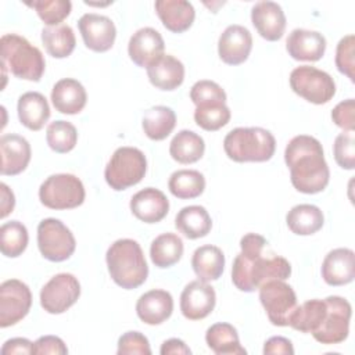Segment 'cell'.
Returning a JSON list of instances; mask_svg holds the SVG:
<instances>
[{
	"label": "cell",
	"mask_w": 355,
	"mask_h": 355,
	"mask_svg": "<svg viewBox=\"0 0 355 355\" xmlns=\"http://www.w3.org/2000/svg\"><path fill=\"white\" fill-rule=\"evenodd\" d=\"M290 86L295 94L312 104H326L336 94V82L324 71L301 65L291 71Z\"/></svg>",
	"instance_id": "8"
},
{
	"label": "cell",
	"mask_w": 355,
	"mask_h": 355,
	"mask_svg": "<svg viewBox=\"0 0 355 355\" xmlns=\"http://www.w3.org/2000/svg\"><path fill=\"white\" fill-rule=\"evenodd\" d=\"M284 161L290 169L291 184L300 193L316 194L329 184L330 171L318 139L308 135L293 137L286 146Z\"/></svg>",
	"instance_id": "2"
},
{
	"label": "cell",
	"mask_w": 355,
	"mask_h": 355,
	"mask_svg": "<svg viewBox=\"0 0 355 355\" xmlns=\"http://www.w3.org/2000/svg\"><path fill=\"white\" fill-rule=\"evenodd\" d=\"M326 313L324 300H309L297 305L290 316L288 326L301 333H313L322 323Z\"/></svg>",
	"instance_id": "36"
},
{
	"label": "cell",
	"mask_w": 355,
	"mask_h": 355,
	"mask_svg": "<svg viewBox=\"0 0 355 355\" xmlns=\"http://www.w3.org/2000/svg\"><path fill=\"white\" fill-rule=\"evenodd\" d=\"M286 49L297 61H319L326 51V39L316 31L298 28L288 35Z\"/></svg>",
	"instance_id": "21"
},
{
	"label": "cell",
	"mask_w": 355,
	"mask_h": 355,
	"mask_svg": "<svg viewBox=\"0 0 355 355\" xmlns=\"http://www.w3.org/2000/svg\"><path fill=\"white\" fill-rule=\"evenodd\" d=\"M154 7L162 25L173 33L187 31L196 18L193 4L186 0H157Z\"/></svg>",
	"instance_id": "25"
},
{
	"label": "cell",
	"mask_w": 355,
	"mask_h": 355,
	"mask_svg": "<svg viewBox=\"0 0 355 355\" xmlns=\"http://www.w3.org/2000/svg\"><path fill=\"white\" fill-rule=\"evenodd\" d=\"M194 121L204 130H219L230 121V110L226 103L200 105L196 107Z\"/></svg>",
	"instance_id": "40"
},
{
	"label": "cell",
	"mask_w": 355,
	"mask_h": 355,
	"mask_svg": "<svg viewBox=\"0 0 355 355\" xmlns=\"http://www.w3.org/2000/svg\"><path fill=\"white\" fill-rule=\"evenodd\" d=\"M129 205L132 214L144 223L161 222L169 211L166 196L154 187H146L137 191L132 197Z\"/></svg>",
	"instance_id": "20"
},
{
	"label": "cell",
	"mask_w": 355,
	"mask_h": 355,
	"mask_svg": "<svg viewBox=\"0 0 355 355\" xmlns=\"http://www.w3.org/2000/svg\"><path fill=\"white\" fill-rule=\"evenodd\" d=\"M333 122L343 130L354 132L355 129V101L354 98L338 103L331 111Z\"/></svg>",
	"instance_id": "46"
},
{
	"label": "cell",
	"mask_w": 355,
	"mask_h": 355,
	"mask_svg": "<svg viewBox=\"0 0 355 355\" xmlns=\"http://www.w3.org/2000/svg\"><path fill=\"white\" fill-rule=\"evenodd\" d=\"M336 67L337 69L349 78L351 82L355 80L354 69H355V36L347 35L344 36L336 50Z\"/></svg>",
	"instance_id": "44"
},
{
	"label": "cell",
	"mask_w": 355,
	"mask_h": 355,
	"mask_svg": "<svg viewBox=\"0 0 355 355\" xmlns=\"http://www.w3.org/2000/svg\"><path fill=\"white\" fill-rule=\"evenodd\" d=\"M80 297V284L71 273L53 276L40 290V305L51 313L60 315L69 309Z\"/></svg>",
	"instance_id": "12"
},
{
	"label": "cell",
	"mask_w": 355,
	"mask_h": 355,
	"mask_svg": "<svg viewBox=\"0 0 355 355\" xmlns=\"http://www.w3.org/2000/svg\"><path fill=\"white\" fill-rule=\"evenodd\" d=\"M266 247L268 241L261 234L247 233L241 237V251L236 255L232 266V282L240 291L252 293L269 280L290 277V262L273 252L265 255Z\"/></svg>",
	"instance_id": "1"
},
{
	"label": "cell",
	"mask_w": 355,
	"mask_h": 355,
	"mask_svg": "<svg viewBox=\"0 0 355 355\" xmlns=\"http://www.w3.org/2000/svg\"><path fill=\"white\" fill-rule=\"evenodd\" d=\"M251 21L261 37L276 42L283 37L286 29V15L275 1H258L251 8Z\"/></svg>",
	"instance_id": "18"
},
{
	"label": "cell",
	"mask_w": 355,
	"mask_h": 355,
	"mask_svg": "<svg viewBox=\"0 0 355 355\" xmlns=\"http://www.w3.org/2000/svg\"><path fill=\"white\" fill-rule=\"evenodd\" d=\"M191 268L201 282L218 280L223 273L225 255L216 245H201L193 252Z\"/></svg>",
	"instance_id": "28"
},
{
	"label": "cell",
	"mask_w": 355,
	"mask_h": 355,
	"mask_svg": "<svg viewBox=\"0 0 355 355\" xmlns=\"http://www.w3.org/2000/svg\"><path fill=\"white\" fill-rule=\"evenodd\" d=\"M164 50L165 43L161 33L148 26L136 31L128 43V54L130 60L141 68H147L164 55Z\"/></svg>",
	"instance_id": "17"
},
{
	"label": "cell",
	"mask_w": 355,
	"mask_h": 355,
	"mask_svg": "<svg viewBox=\"0 0 355 355\" xmlns=\"http://www.w3.org/2000/svg\"><path fill=\"white\" fill-rule=\"evenodd\" d=\"M28 7L33 8L39 18L47 26L61 25V22L69 15L72 4L68 0H37L25 3Z\"/></svg>",
	"instance_id": "41"
},
{
	"label": "cell",
	"mask_w": 355,
	"mask_h": 355,
	"mask_svg": "<svg viewBox=\"0 0 355 355\" xmlns=\"http://www.w3.org/2000/svg\"><path fill=\"white\" fill-rule=\"evenodd\" d=\"M183 255V241L175 233H162L150 245V258L157 268L165 269L178 263Z\"/></svg>",
	"instance_id": "33"
},
{
	"label": "cell",
	"mask_w": 355,
	"mask_h": 355,
	"mask_svg": "<svg viewBox=\"0 0 355 355\" xmlns=\"http://www.w3.org/2000/svg\"><path fill=\"white\" fill-rule=\"evenodd\" d=\"M118 355L137 354V355H150L151 348L147 337L140 331H126L118 340Z\"/></svg>",
	"instance_id": "45"
},
{
	"label": "cell",
	"mask_w": 355,
	"mask_h": 355,
	"mask_svg": "<svg viewBox=\"0 0 355 355\" xmlns=\"http://www.w3.org/2000/svg\"><path fill=\"white\" fill-rule=\"evenodd\" d=\"M85 196L82 180L72 173L51 175L39 187V200L50 209L76 208L83 204Z\"/></svg>",
	"instance_id": "7"
},
{
	"label": "cell",
	"mask_w": 355,
	"mask_h": 355,
	"mask_svg": "<svg viewBox=\"0 0 355 355\" xmlns=\"http://www.w3.org/2000/svg\"><path fill=\"white\" fill-rule=\"evenodd\" d=\"M173 311V298L165 290H150L140 295L136 302V313L146 324H161L171 318Z\"/></svg>",
	"instance_id": "23"
},
{
	"label": "cell",
	"mask_w": 355,
	"mask_h": 355,
	"mask_svg": "<svg viewBox=\"0 0 355 355\" xmlns=\"http://www.w3.org/2000/svg\"><path fill=\"white\" fill-rule=\"evenodd\" d=\"M161 355H190L191 349L179 338H169L162 343Z\"/></svg>",
	"instance_id": "50"
},
{
	"label": "cell",
	"mask_w": 355,
	"mask_h": 355,
	"mask_svg": "<svg viewBox=\"0 0 355 355\" xmlns=\"http://www.w3.org/2000/svg\"><path fill=\"white\" fill-rule=\"evenodd\" d=\"M146 69L148 80L159 90H175L184 79V67L182 61L169 54L161 55Z\"/></svg>",
	"instance_id": "26"
},
{
	"label": "cell",
	"mask_w": 355,
	"mask_h": 355,
	"mask_svg": "<svg viewBox=\"0 0 355 355\" xmlns=\"http://www.w3.org/2000/svg\"><path fill=\"white\" fill-rule=\"evenodd\" d=\"M0 352L3 355H14V354H33V343L29 341L28 338H22V337H17V338H11L7 340Z\"/></svg>",
	"instance_id": "49"
},
{
	"label": "cell",
	"mask_w": 355,
	"mask_h": 355,
	"mask_svg": "<svg viewBox=\"0 0 355 355\" xmlns=\"http://www.w3.org/2000/svg\"><path fill=\"white\" fill-rule=\"evenodd\" d=\"M37 247L47 261L62 262L75 252L76 241L60 219L46 218L37 225Z\"/></svg>",
	"instance_id": "9"
},
{
	"label": "cell",
	"mask_w": 355,
	"mask_h": 355,
	"mask_svg": "<svg viewBox=\"0 0 355 355\" xmlns=\"http://www.w3.org/2000/svg\"><path fill=\"white\" fill-rule=\"evenodd\" d=\"M176 229L187 239L196 240L205 237L212 227L208 211L201 205H189L182 208L175 218Z\"/></svg>",
	"instance_id": "29"
},
{
	"label": "cell",
	"mask_w": 355,
	"mask_h": 355,
	"mask_svg": "<svg viewBox=\"0 0 355 355\" xmlns=\"http://www.w3.org/2000/svg\"><path fill=\"white\" fill-rule=\"evenodd\" d=\"M1 189V212H0V218L4 219L10 212H12L14 205H15V198L12 191L8 189V186L6 183L0 184Z\"/></svg>",
	"instance_id": "51"
},
{
	"label": "cell",
	"mask_w": 355,
	"mask_h": 355,
	"mask_svg": "<svg viewBox=\"0 0 355 355\" xmlns=\"http://www.w3.org/2000/svg\"><path fill=\"white\" fill-rule=\"evenodd\" d=\"M190 98L196 107H200L207 104L226 103V93L216 82L204 79L193 85L190 90Z\"/></svg>",
	"instance_id": "42"
},
{
	"label": "cell",
	"mask_w": 355,
	"mask_h": 355,
	"mask_svg": "<svg viewBox=\"0 0 355 355\" xmlns=\"http://www.w3.org/2000/svg\"><path fill=\"white\" fill-rule=\"evenodd\" d=\"M46 141L49 147L58 154L69 153L75 148L78 141L76 128L68 121H54L47 126Z\"/></svg>",
	"instance_id": "39"
},
{
	"label": "cell",
	"mask_w": 355,
	"mask_h": 355,
	"mask_svg": "<svg viewBox=\"0 0 355 355\" xmlns=\"http://www.w3.org/2000/svg\"><path fill=\"white\" fill-rule=\"evenodd\" d=\"M175 125H176L175 111L165 105H155L147 110L141 121V126L146 136L155 141L166 139L175 129Z\"/></svg>",
	"instance_id": "34"
},
{
	"label": "cell",
	"mask_w": 355,
	"mask_h": 355,
	"mask_svg": "<svg viewBox=\"0 0 355 355\" xmlns=\"http://www.w3.org/2000/svg\"><path fill=\"white\" fill-rule=\"evenodd\" d=\"M207 345L216 355H245L247 351L241 347L237 330L225 322H219L208 327L205 333Z\"/></svg>",
	"instance_id": "30"
},
{
	"label": "cell",
	"mask_w": 355,
	"mask_h": 355,
	"mask_svg": "<svg viewBox=\"0 0 355 355\" xmlns=\"http://www.w3.org/2000/svg\"><path fill=\"white\" fill-rule=\"evenodd\" d=\"M204 151L202 137L187 129L178 132L169 144V154L179 164H194L201 159Z\"/></svg>",
	"instance_id": "32"
},
{
	"label": "cell",
	"mask_w": 355,
	"mask_h": 355,
	"mask_svg": "<svg viewBox=\"0 0 355 355\" xmlns=\"http://www.w3.org/2000/svg\"><path fill=\"white\" fill-rule=\"evenodd\" d=\"M324 318L312 336L320 344H340L348 337L349 333V320L352 315L351 304L338 295H330L324 298Z\"/></svg>",
	"instance_id": "10"
},
{
	"label": "cell",
	"mask_w": 355,
	"mask_h": 355,
	"mask_svg": "<svg viewBox=\"0 0 355 355\" xmlns=\"http://www.w3.org/2000/svg\"><path fill=\"white\" fill-rule=\"evenodd\" d=\"M252 49V36L241 25H229L218 40L219 58L227 65H239L247 61Z\"/></svg>",
	"instance_id": "16"
},
{
	"label": "cell",
	"mask_w": 355,
	"mask_h": 355,
	"mask_svg": "<svg viewBox=\"0 0 355 355\" xmlns=\"http://www.w3.org/2000/svg\"><path fill=\"white\" fill-rule=\"evenodd\" d=\"M223 150L234 162H265L273 157L276 140L263 128H236L225 136Z\"/></svg>",
	"instance_id": "5"
},
{
	"label": "cell",
	"mask_w": 355,
	"mask_h": 355,
	"mask_svg": "<svg viewBox=\"0 0 355 355\" xmlns=\"http://www.w3.org/2000/svg\"><path fill=\"white\" fill-rule=\"evenodd\" d=\"M105 261L111 279L125 290L137 288L148 276V266L143 250L132 239L114 241L107 250Z\"/></svg>",
	"instance_id": "3"
},
{
	"label": "cell",
	"mask_w": 355,
	"mask_h": 355,
	"mask_svg": "<svg viewBox=\"0 0 355 355\" xmlns=\"http://www.w3.org/2000/svg\"><path fill=\"white\" fill-rule=\"evenodd\" d=\"M28 230L19 220L6 222L0 227V250L7 258L19 257L28 245Z\"/></svg>",
	"instance_id": "38"
},
{
	"label": "cell",
	"mask_w": 355,
	"mask_h": 355,
	"mask_svg": "<svg viewBox=\"0 0 355 355\" xmlns=\"http://www.w3.org/2000/svg\"><path fill=\"white\" fill-rule=\"evenodd\" d=\"M78 28L85 46L92 51L104 53L114 46L116 28L108 17L94 12L83 14L78 21Z\"/></svg>",
	"instance_id": "14"
},
{
	"label": "cell",
	"mask_w": 355,
	"mask_h": 355,
	"mask_svg": "<svg viewBox=\"0 0 355 355\" xmlns=\"http://www.w3.org/2000/svg\"><path fill=\"white\" fill-rule=\"evenodd\" d=\"M334 159L343 169L355 168V135L354 132L344 130L340 133L333 144Z\"/></svg>",
	"instance_id": "43"
},
{
	"label": "cell",
	"mask_w": 355,
	"mask_h": 355,
	"mask_svg": "<svg viewBox=\"0 0 355 355\" xmlns=\"http://www.w3.org/2000/svg\"><path fill=\"white\" fill-rule=\"evenodd\" d=\"M87 101V94L80 82L72 78L58 80L51 90V103L54 108L67 115L79 114Z\"/></svg>",
	"instance_id": "24"
},
{
	"label": "cell",
	"mask_w": 355,
	"mask_h": 355,
	"mask_svg": "<svg viewBox=\"0 0 355 355\" xmlns=\"http://www.w3.org/2000/svg\"><path fill=\"white\" fill-rule=\"evenodd\" d=\"M286 222L293 233L298 236H311L322 229L324 216L319 207L312 204H300L288 211Z\"/></svg>",
	"instance_id": "31"
},
{
	"label": "cell",
	"mask_w": 355,
	"mask_h": 355,
	"mask_svg": "<svg viewBox=\"0 0 355 355\" xmlns=\"http://www.w3.org/2000/svg\"><path fill=\"white\" fill-rule=\"evenodd\" d=\"M42 43L49 55L54 58H65L72 54L76 39L73 29L67 24H61L46 26L42 31Z\"/></svg>",
	"instance_id": "35"
},
{
	"label": "cell",
	"mask_w": 355,
	"mask_h": 355,
	"mask_svg": "<svg viewBox=\"0 0 355 355\" xmlns=\"http://www.w3.org/2000/svg\"><path fill=\"white\" fill-rule=\"evenodd\" d=\"M1 166L0 172L4 176H14L24 172L31 161L32 150L29 141L15 133L3 135L0 137Z\"/></svg>",
	"instance_id": "19"
},
{
	"label": "cell",
	"mask_w": 355,
	"mask_h": 355,
	"mask_svg": "<svg viewBox=\"0 0 355 355\" xmlns=\"http://www.w3.org/2000/svg\"><path fill=\"white\" fill-rule=\"evenodd\" d=\"M263 354L270 355V354H286V355H293L294 348L293 344L288 338L282 337V336H275L270 337L269 340L265 341L263 345Z\"/></svg>",
	"instance_id": "48"
},
{
	"label": "cell",
	"mask_w": 355,
	"mask_h": 355,
	"mask_svg": "<svg viewBox=\"0 0 355 355\" xmlns=\"http://www.w3.org/2000/svg\"><path fill=\"white\" fill-rule=\"evenodd\" d=\"M146 172L147 159L141 150L119 147L111 155L104 169V178L112 190L121 191L141 182Z\"/></svg>",
	"instance_id": "6"
},
{
	"label": "cell",
	"mask_w": 355,
	"mask_h": 355,
	"mask_svg": "<svg viewBox=\"0 0 355 355\" xmlns=\"http://www.w3.org/2000/svg\"><path fill=\"white\" fill-rule=\"evenodd\" d=\"M322 277L329 286H344L355 277V254L349 248H334L323 259Z\"/></svg>",
	"instance_id": "22"
},
{
	"label": "cell",
	"mask_w": 355,
	"mask_h": 355,
	"mask_svg": "<svg viewBox=\"0 0 355 355\" xmlns=\"http://www.w3.org/2000/svg\"><path fill=\"white\" fill-rule=\"evenodd\" d=\"M216 294L212 286L201 280L190 282L180 294V311L186 319L200 320L215 308Z\"/></svg>",
	"instance_id": "15"
},
{
	"label": "cell",
	"mask_w": 355,
	"mask_h": 355,
	"mask_svg": "<svg viewBox=\"0 0 355 355\" xmlns=\"http://www.w3.org/2000/svg\"><path fill=\"white\" fill-rule=\"evenodd\" d=\"M19 122L29 130H40L50 118V107L46 97L37 92H26L17 104Z\"/></svg>",
	"instance_id": "27"
},
{
	"label": "cell",
	"mask_w": 355,
	"mask_h": 355,
	"mask_svg": "<svg viewBox=\"0 0 355 355\" xmlns=\"http://www.w3.org/2000/svg\"><path fill=\"white\" fill-rule=\"evenodd\" d=\"M169 191L182 200L196 198L205 189L204 175L194 169H180L171 175L168 182Z\"/></svg>",
	"instance_id": "37"
},
{
	"label": "cell",
	"mask_w": 355,
	"mask_h": 355,
	"mask_svg": "<svg viewBox=\"0 0 355 355\" xmlns=\"http://www.w3.org/2000/svg\"><path fill=\"white\" fill-rule=\"evenodd\" d=\"M259 301L268 319L275 326H288V320L297 308V295L284 280L273 279L259 287Z\"/></svg>",
	"instance_id": "11"
},
{
	"label": "cell",
	"mask_w": 355,
	"mask_h": 355,
	"mask_svg": "<svg viewBox=\"0 0 355 355\" xmlns=\"http://www.w3.org/2000/svg\"><path fill=\"white\" fill-rule=\"evenodd\" d=\"M33 354L35 355H65L68 354V348L65 343L57 336H42L33 343Z\"/></svg>",
	"instance_id": "47"
},
{
	"label": "cell",
	"mask_w": 355,
	"mask_h": 355,
	"mask_svg": "<svg viewBox=\"0 0 355 355\" xmlns=\"http://www.w3.org/2000/svg\"><path fill=\"white\" fill-rule=\"evenodd\" d=\"M1 67L18 79L39 82L44 73L46 61L42 51L24 36L6 33L0 39Z\"/></svg>",
	"instance_id": "4"
},
{
	"label": "cell",
	"mask_w": 355,
	"mask_h": 355,
	"mask_svg": "<svg viewBox=\"0 0 355 355\" xmlns=\"http://www.w3.org/2000/svg\"><path fill=\"white\" fill-rule=\"evenodd\" d=\"M32 305L29 287L18 280L8 279L0 284V327H8L22 320Z\"/></svg>",
	"instance_id": "13"
}]
</instances>
